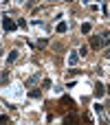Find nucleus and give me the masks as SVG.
Instances as JSON below:
<instances>
[{"label": "nucleus", "instance_id": "2eb2a0df", "mask_svg": "<svg viewBox=\"0 0 110 125\" xmlns=\"http://www.w3.org/2000/svg\"><path fill=\"white\" fill-rule=\"evenodd\" d=\"M84 2H90V0H84Z\"/></svg>", "mask_w": 110, "mask_h": 125}, {"label": "nucleus", "instance_id": "ddd939ff", "mask_svg": "<svg viewBox=\"0 0 110 125\" xmlns=\"http://www.w3.org/2000/svg\"><path fill=\"white\" fill-rule=\"evenodd\" d=\"M106 57L110 59V46H106Z\"/></svg>", "mask_w": 110, "mask_h": 125}, {"label": "nucleus", "instance_id": "7ed1b4c3", "mask_svg": "<svg viewBox=\"0 0 110 125\" xmlns=\"http://www.w3.org/2000/svg\"><path fill=\"white\" fill-rule=\"evenodd\" d=\"M37 81H40V73L31 75V77H29V79L24 81V86H26V88H31V86H33V83H37Z\"/></svg>", "mask_w": 110, "mask_h": 125}, {"label": "nucleus", "instance_id": "4468645a", "mask_svg": "<svg viewBox=\"0 0 110 125\" xmlns=\"http://www.w3.org/2000/svg\"><path fill=\"white\" fill-rule=\"evenodd\" d=\"M106 92H108V94H110V86H108V90H106Z\"/></svg>", "mask_w": 110, "mask_h": 125}, {"label": "nucleus", "instance_id": "9d476101", "mask_svg": "<svg viewBox=\"0 0 110 125\" xmlns=\"http://www.w3.org/2000/svg\"><path fill=\"white\" fill-rule=\"evenodd\" d=\"M29 97H31V99H40V97H42V92H40V90H31V92H29Z\"/></svg>", "mask_w": 110, "mask_h": 125}, {"label": "nucleus", "instance_id": "f8f14e48", "mask_svg": "<svg viewBox=\"0 0 110 125\" xmlns=\"http://www.w3.org/2000/svg\"><path fill=\"white\" fill-rule=\"evenodd\" d=\"M42 86H44V88H51L53 83H51V79H44V81H42Z\"/></svg>", "mask_w": 110, "mask_h": 125}, {"label": "nucleus", "instance_id": "9b49d317", "mask_svg": "<svg viewBox=\"0 0 110 125\" xmlns=\"http://www.w3.org/2000/svg\"><path fill=\"white\" fill-rule=\"evenodd\" d=\"M46 44H49V40H37V44H35V46H37V48H44Z\"/></svg>", "mask_w": 110, "mask_h": 125}, {"label": "nucleus", "instance_id": "f257e3e1", "mask_svg": "<svg viewBox=\"0 0 110 125\" xmlns=\"http://www.w3.org/2000/svg\"><path fill=\"white\" fill-rule=\"evenodd\" d=\"M110 42V33H101V35H93L90 37V46L93 48H101L104 44H108Z\"/></svg>", "mask_w": 110, "mask_h": 125}, {"label": "nucleus", "instance_id": "6e6552de", "mask_svg": "<svg viewBox=\"0 0 110 125\" xmlns=\"http://www.w3.org/2000/svg\"><path fill=\"white\" fill-rule=\"evenodd\" d=\"M55 31H57V33H66V31H68V24H66V22H60Z\"/></svg>", "mask_w": 110, "mask_h": 125}, {"label": "nucleus", "instance_id": "0eeeda50", "mask_svg": "<svg viewBox=\"0 0 110 125\" xmlns=\"http://www.w3.org/2000/svg\"><path fill=\"white\" fill-rule=\"evenodd\" d=\"M104 92H106V90H104V86L97 81V83H95V97H104Z\"/></svg>", "mask_w": 110, "mask_h": 125}, {"label": "nucleus", "instance_id": "39448f33", "mask_svg": "<svg viewBox=\"0 0 110 125\" xmlns=\"http://www.w3.org/2000/svg\"><path fill=\"white\" fill-rule=\"evenodd\" d=\"M31 24H33V26H40V29H44V31H49V24H46L44 20H33Z\"/></svg>", "mask_w": 110, "mask_h": 125}, {"label": "nucleus", "instance_id": "dca6fc26", "mask_svg": "<svg viewBox=\"0 0 110 125\" xmlns=\"http://www.w3.org/2000/svg\"><path fill=\"white\" fill-rule=\"evenodd\" d=\"M68 2H73V0H68Z\"/></svg>", "mask_w": 110, "mask_h": 125}, {"label": "nucleus", "instance_id": "f03ea898", "mask_svg": "<svg viewBox=\"0 0 110 125\" xmlns=\"http://www.w3.org/2000/svg\"><path fill=\"white\" fill-rule=\"evenodd\" d=\"M2 26H4V31H15V22L11 20V18H2Z\"/></svg>", "mask_w": 110, "mask_h": 125}, {"label": "nucleus", "instance_id": "423d86ee", "mask_svg": "<svg viewBox=\"0 0 110 125\" xmlns=\"http://www.w3.org/2000/svg\"><path fill=\"white\" fill-rule=\"evenodd\" d=\"M18 55H20L18 51H9V55H7V62H9V64H13V62L18 59Z\"/></svg>", "mask_w": 110, "mask_h": 125}, {"label": "nucleus", "instance_id": "1a4fd4ad", "mask_svg": "<svg viewBox=\"0 0 110 125\" xmlns=\"http://www.w3.org/2000/svg\"><path fill=\"white\" fill-rule=\"evenodd\" d=\"M82 33H84V35L90 33V22H84V24H82Z\"/></svg>", "mask_w": 110, "mask_h": 125}, {"label": "nucleus", "instance_id": "20e7f679", "mask_svg": "<svg viewBox=\"0 0 110 125\" xmlns=\"http://www.w3.org/2000/svg\"><path fill=\"white\" fill-rule=\"evenodd\" d=\"M77 59H79V53H75V51H73V53H71V55H68V66H71V68H73V66H75V64H77Z\"/></svg>", "mask_w": 110, "mask_h": 125}]
</instances>
